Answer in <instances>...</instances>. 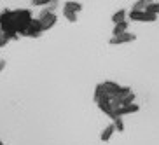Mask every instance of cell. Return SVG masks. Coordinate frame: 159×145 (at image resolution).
Here are the masks:
<instances>
[{
  "label": "cell",
  "instance_id": "cell-2",
  "mask_svg": "<svg viewBox=\"0 0 159 145\" xmlns=\"http://www.w3.org/2000/svg\"><path fill=\"white\" fill-rule=\"evenodd\" d=\"M39 21H40V25H42V32H47V30H51L54 25H56L58 21V16L54 14V12H47L46 9L40 11V14H39Z\"/></svg>",
  "mask_w": 159,
  "mask_h": 145
},
{
  "label": "cell",
  "instance_id": "cell-13",
  "mask_svg": "<svg viewBox=\"0 0 159 145\" xmlns=\"http://www.w3.org/2000/svg\"><path fill=\"white\" fill-rule=\"evenodd\" d=\"M63 9H66V11H70V12H75V14H77V12H80V11H82V4H80V2H65V5H63Z\"/></svg>",
  "mask_w": 159,
  "mask_h": 145
},
{
  "label": "cell",
  "instance_id": "cell-16",
  "mask_svg": "<svg viewBox=\"0 0 159 145\" xmlns=\"http://www.w3.org/2000/svg\"><path fill=\"white\" fill-rule=\"evenodd\" d=\"M112 124L116 126V129L119 131V133H122V131H124V121H122V117H117Z\"/></svg>",
  "mask_w": 159,
  "mask_h": 145
},
{
  "label": "cell",
  "instance_id": "cell-7",
  "mask_svg": "<svg viewBox=\"0 0 159 145\" xmlns=\"http://www.w3.org/2000/svg\"><path fill=\"white\" fill-rule=\"evenodd\" d=\"M110 98H112V96H108L102 84H98L94 88V102H96V105H100V103H108Z\"/></svg>",
  "mask_w": 159,
  "mask_h": 145
},
{
  "label": "cell",
  "instance_id": "cell-9",
  "mask_svg": "<svg viewBox=\"0 0 159 145\" xmlns=\"http://www.w3.org/2000/svg\"><path fill=\"white\" fill-rule=\"evenodd\" d=\"M98 108L102 110L103 114H105V116L108 117V119H112V122L117 119V116H116V110H114V108L110 107V102H108V103H100V105H98Z\"/></svg>",
  "mask_w": 159,
  "mask_h": 145
},
{
  "label": "cell",
  "instance_id": "cell-24",
  "mask_svg": "<svg viewBox=\"0 0 159 145\" xmlns=\"http://www.w3.org/2000/svg\"><path fill=\"white\" fill-rule=\"evenodd\" d=\"M0 14H2V11H0Z\"/></svg>",
  "mask_w": 159,
  "mask_h": 145
},
{
  "label": "cell",
  "instance_id": "cell-5",
  "mask_svg": "<svg viewBox=\"0 0 159 145\" xmlns=\"http://www.w3.org/2000/svg\"><path fill=\"white\" fill-rule=\"evenodd\" d=\"M133 40H136V35L128 32V33H122V35H117V37H112L108 40V44L110 46H119V44H128V42H133Z\"/></svg>",
  "mask_w": 159,
  "mask_h": 145
},
{
  "label": "cell",
  "instance_id": "cell-8",
  "mask_svg": "<svg viewBox=\"0 0 159 145\" xmlns=\"http://www.w3.org/2000/svg\"><path fill=\"white\" fill-rule=\"evenodd\" d=\"M140 110V107L133 103V105H128V107H122V108H117L116 110V116L117 117H124V116H129V114H136Z\"/></svg>",
  "mask_w": 159,
  "mask_h": 145
},
{
  "label": "cell",
  "instance_id": "cell-10",
  "mask_svg": "<svg viewBox=\"0 0 159 145\" xmlns=\"http://www.w3.org/2000/svg\"><path fill=\"white\" fill-rule=\"evenodd\" d=\"M149 5H150V0H138V2L131 5V12H143V11L149 9Z\"/></svg>",
  "mask_w": 159,
  "mask_h": 145
},
{
  "label": "cell",
  "instance_id": "cell-15",
  "mask_svg": "<svg viewBox=\"0 0 159 145\" xmlns=\"http://www.w3.org/2000/svg\"><path fill=\"white\" fill-rule=\"evenodd\" d=\"M63 18L66 19V21H70V23H77V14L75 12H70V11L63 9Z\"/></svg>",
  "mask_w": 159,
  "mask_h": 145
},
{
  "label": "cell",
  "instance_id": "cell-1",
  "mask_svg": "<svg viewBox=\"0 0 159 145\" xmlns=\"http://www.w3.org/2000/svg\"><path fill=\"white\" fill-rule=\"evenodd\" d=\"M33 21V14L30 9H4L0 14V28L11 40H18L28 30Z\"/></svg>",
  "mask_w": 159,
  "mask_h": 145
},
{
  "label": "cell",
  "instance_id": "cell-4",
  "mask_svg": "<svg viewBox=\"0 0 159 145\" xmlns=\"http://www.w3.org/2000/svg\"><path fill=\"white\" fill-rule=\"evenodd\" d=\"M42 33V25H40V21H39L37 18H33V21L30 23V26H28V30L25 32V35L23 37H32V39H37L39 35Z\"/></svg>",
  "mask_w": 159,
  "mask_h": 145
},
{
  "label": "cell",
  "instance_id": "cell-11",
  "mask_svg": "<svg viewBox=\"0 0 159 145\" xmlns=\"http://www.w3.org/2000/svg\"><path fill=\"white\" fill-rule=\"evenodd\" d=\"M116 133V126L114 124H108V126L103 128L102 135H100V138H102V142H108L110 138H112V135Z\"/></svg>",
  "mask_w": 159,
  "mask_h": 145
},
{
  "label": "cell",
  "instance_id": "cell-22",
  "mask_svg": "<svg viewBox=\"0 0 159 145\" xmlns=\"http://www.w3.org/2000/svg\"><path fill=\"white\" fill-rule=\"evenodd\" d=\"M4 35H5V33H4V30L0 28V40H2V39H4Z\"/></svg>",
  "mask_w": 159,
  "mask_h": 145
},
{
  "label": "cell",
  "instance_id": "cell-3",
  "mask_svg": "<svg viewBox=\"0 0 159 145\" xmlns=\"http://www.w3.org/2000/svg\"><path fill=\"white\" fill-rule=\"evenodd\" d=\"M128 18L131 21H140V23H154V21H157V16L149 12V11H143V12H131L129 11Z\"/></svg>",
  "mask_w": 159,
  "mask_h": 145
},
{
  "label": "cell",
  "instance_id": "cell-19",
  "mask_svg": "<svg viewBox=\"0 0 159 145\" xmlns=\"http://www.w3.org/2000/svg\"><path fill=\"white\" fill-rule=\"evenodd\" d=\"M56 7H58V2H56V0H51V2H49V4H47L46 11H47V12H52V11L56 9Z\"/></svg>",
  "mask_w": 159,
  "mask_h": 145
},
{
  "label": "cell",
  "instance_id": "cell-14",
  "mask_svg": "<svg viewBox=\"0 0 159 145\" xmlns=\"http://www.w3.org/2000/svg\"><path fill=\"white\" fill-rule=\"evenodd\" d=\"M122 33H128V21L119 25H114L112 28V37H117V35H122Z\"/></svg>",
  "mask_w": 159,
  "mask_h": 145
},
{
  "label": "cell",
  "instance_id": "cell-12",
  "mask_svg": "<svg viewBox=\"0 0 159 145\" xmlns=\"http://www.w3.org/2000/svg\"><path fill=\"white\" fill-rule=\"evenodd\" d=\"M126 16H128L126 9H119V11H116V12L112 14V23H114V25L124 23V21H126Z\"/></svg>",
  "mask_w": 159,
  "mask_h": 145
},
{
  "label": "cell",
  "instance_id": "cell-6",
  "mask_svg": "<svg viewBox=\"0 0 159 145\" xmlns=\"http://www.w3.org/2000/svg\"><path fill=\"white\" fill-rule=\"evenodd\" d=\"M102 86H103V89L107 91L108 96H117L122 89V86H119L117 82H114V80H103Z\"/></svg>",
  "mask_w": 159,
  "mask_h": 145
},
{
  "label": "cell",
  "instance_id": "cell-17",
  "mask_svg": "<svg viewBox=\"0 0 159 145\" xmlns=\"http://www.w3.org/2000/svg\"><path fill=\"white\" fill-rule=\"evenodd\" d=\"M147 11L157 16L159 14V2H150V5H149V9H147Z\"/></svg>",
  "mask_w": 159,
  "mask_h": 145
},
{
  "label": "cell",
  "instance_id": "cell-18",
  "mask_svg": "<svg viewBox=\"0 0 159 145\" xmlns=\"http://www.w3.org/2000/svg\"><path fill=\"white\" fill-rule=\"evenodd\" d=\"M49 2H51V0H33L32 5H33V7H44V9H46Z\"/></svg>",
  "mask_w": 159,
  "mask_h": 145
},
{
  "label": "cell",
  "instance_id": "cell-21",
  "mask_svg": "<svg viewBox=\"0 0 159 145\" xmlns=\"http://www.w3.org/2000/svg\"><path fill=\"white\" fill-rule=\"evenodd\" d=\"M5 68V60H0V72Z\"/></svg>",
  "mask_w": 159,
  "mask_h": 145
},
{
  "label": "cell",
  "instance_id": "cell-23",
  "mask_svg": "<svg viewBox=\"0 0 159 145\" xmlns=\"http://www.w3.org/2000/svg\"><path fill=\"white\" fill-rule=\"evenodd\" d=\"M0 145H4V142H2V140H0Z\"/></svg>",
  "mask_w": 159,
  "mask_h": 145
},
{
  "label": "cell",
  "instance_id": "cell-20",
  "mask_svg": "<svg viewBox=\"0 0 159 145\" xmlns=\"http://www.w3.org/2000/svg\"><path fill=\"white\" fill-rule=\"evenodd\" d=\"M9 42H11V37H9V35H4V39L0 40V47H5Z\"/></svg>",
  "mask_w": 159,
  "mask_h": 145
}]
</instances>
